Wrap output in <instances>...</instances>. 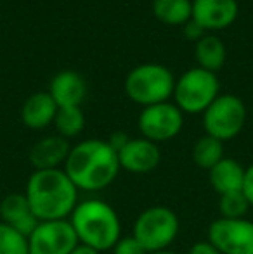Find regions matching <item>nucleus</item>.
<instances>
[{"label": "nucleus", "instance_id": "nucleus-18", "mask_svg": "<svg viewBox=\"0 0 253 254\" xmlns=\"http://www.w3.org/2000/svg\"><path fill=\"white\" fill-rule=\"evenodd\" d=\"M226 56H227L226 45L215 35L206 33L201 40L196 42L194 57H196V63L203 69L212 71V73L219 71L224 66V63H226Z\"/></svg>", "mask_w": 253, "mask_h": 254}, {"label": "nucleus", "instance_id": "nucleus-27", "mask_svg": "<svg viewBox=\"0 0 253 254\" xmlns=\"http://www.w3.org/2000/svg\"><path fill=\"white\" fill-rule=\"evenodd\" d=\"M128 140H130V137H128L125 131H113V133L109 135V138H108V144L115 149L116 154H118V151L127 144Z\"/></svg>", "mask_w": 253, "mask_h": 254}, {"label": "nucleus", "instance_id": "nucleus-17", "mask_svg": "<svg viewBox=\"0 0 253 254\" xmlns=\"http://www.w3.org/2000/svg\"><path fill=\"white\" fill-rule=\"evenodd\" d=\"M208 180L219 195L238 192L243 189L245 168L233 157H224L208 171Z\"/></svg>", "mask_w": 253, "mask_h": 254}, {"label": "nucleus", "instance_id": "nucleus-10", "mask_svg": "<svg viewBox=\"0 0 253 254\" xmlns=\"http://www.w3.org/2000/svg\"><path fill=\"white\" fill-rule=\"evenodd\" d=\"M30 254H71L78 239L70 220L40 221L28 237Z\"/></svg>", "mask_w": 253, "mask_h": 254}, {"label": "nucleus", "instance_id": "nucleus-3", "mask_svg": "<svg viewBox=\"0 0 253 254\" xmlns=\"http://www.w3.org/2000/svg\"><path fill=\"white\" fill-rule=\"evenodd\" d=\"M80 244L95 251H111L122 239V221L115 207L101 199H85L78 202L70 216Z\"/></svg>", "mask_w": 253, "mask_h": 254}, {"label": "nucleus", "instance_id": "nucleus-22", "mask_svg": "<svg viewBox=\"0 0 253 254\" xmlns=\"http://www.w3.org/2000/svg\"><path fill=\"white\" fill-rule=\"evenodd\" d=\"M0 254H30L28 237L0 221Z\"/></svg>", "mask_w": 253, "mask_h": 254}, {"label": "nucleus", "instance_id": "nucleus-30", "mask_svg": "<svg viewBox=\"0 0 253 254\" xmlns=\"http://www.w3.org/2000/svg\"><path fill=\"white\" fill-rule=\"evenodd\" d=\"M149 254H177V253L169 251V249H167V251H160V253H149Z\"/></svg>", "mask_w": 253, "mask_h": 254}, {"label": "nucleus", "instance_id": "nucleus-12", "mask_svg": "<svg viewBox=\"0 0 253 254\" xmlns=\"http://www.w3.org/2000/svg\"><path fill=\"white\" fill-rule=\"evenodd\" d=\"M162 159L158 144L148 138H130L118 151L120 168L134 175H146L156 170Z\"/></svg>", "mask_w": 253, "mask_h": 254}, {"label": "nucleus", "instance_id": "nucleus-7", "mask_svg": "<svg viewBox=\"0 0 253 254\" xmlns=\"http://www.w3.org/2000/svg\"><path fill=\"white\" fill-rule=\"evenodd\" d=\"M247 121V107L240 97L233 94L219 95L203 113L205 133L220 142L233 140L241 133Z\"/></svg>", "mask_w": 253, "mask_h": 254}, {"label": "nucleus", "instance_id": "nucleus-13", "mask_svg": "<svg viewBox=\"0 0 253 254\" xmlns=\"http://www.w3.org/2000/svg\"><path fill=\"white\" fill-rule=\"evenodd\" d=\"M0 221L30 237L40 221L33 214L24 192H10L0 201Z\"/></svg>", "mask_w": 253, "mask_h": 254}, {"label": "nucleus", "instance_id": "nucleus-31", "mask_svg": "<svg viewBox=\"0 0 253 254\" xmlns=\"http://www.w3.org/2000/svg\"><path fill=\"white\" fill-rule=\"evenodd\" d=\"M191 2H192V0H191Z\"/></svg>", "mask_w": 253, "mask_h": 254}, {"label": "nucleus", "instance_id": "nucleus-2", "mask_svg": "<svg viewBox=\"0 0 253 254\" xmlns=\"http://www.w3.org/2000/svg\"><path fill=\"white\" fill-rule=\"evenodd\" d=\"M30 207L38 221L70 220L78 204V189L64 170H35L24 189Z\"/></svg>", "mask_w": 253, "mask_h": 254}, {"label": "nucleus", "instance_id": "nucleus-24", "mask_svg": "<svg viewBox=\"0 0 253 254\" xmlns=\"http://www.w3.org/2000/svg\"><path fill=\"white\" fill-rule=\"evenodd\" d=\"M111 251L113 254H148L144 251V248H142L132 235H127V237L122 235V239L116 242Z\"/></svg>", "mask_w": 253, "mask_h": 254}, {"label": "nucleus", "instance_id": "nucleus-4", "mask_svg": "<svg viewBox=\"0 0 253 254\" xmlns=\"http://www.w3.org/2000/svg\"><path fill=\"white\" fill-rule=\"evenodd\" d=\"M175 78L163 64L146 63L135 66L125 78V94L142 107L169 102L173 95Z\"/></svg>", "mask_w": 253, "mask_h": 254}, {"label": "nucleus", "instance_id": "nucleus-1", "mask_svg": "<svg viewBox=\"0 0 253 254\" xmlns=\"http://www.w3.org/2000/svg\"><path fill=\"white\" fill-rule=\"evenodd\" d=\"M63 170L78 192H99L116 180L122 168L108 140L88 138L71 147Z\"/></svg>", "mask_w": 253, "mask_h": 254}, {"label": "nucleus", "instance_id": "nucleus-11", "mask_svg": "<svg viewBox=\"0 0 253 254\" xmlns=\"http://www.w3.org/2000/svg\"><path fill=\"white\" fill-rule=\"evenodd\" d=\"M238 14V0H192L191 19L196 21L206 33L229 28L236 21Z\"/></svg>", "mask_w": 253, "mask_h": 254}, {"label": "nucleus", "instance_id": "nucleus-15", "mask_svg": "<svg viewBox=\"0 0 253 254\" xmlns=\"http://www.w3.org/2000/svg\"><path fill=\"white\" fill-rule=\"evenodd\" d=\"M49 94L58 107H80L87 95V83L77 71H61L51 80Z\"/></svg>", "mask_w": 253, "mask_h": 254}, {"label": "nucleus", "instance_id": "nucleus-8", "mask_svg": "<svg viewBox=\"0 0 253 254\" xmlns=\"http://www.w3.org/2000/svg\"><path fill=\"white\" fill-rule=\"evenodd\" d=\"M206 241L220 254H253V221L217 218L208 227Z\"/></svg>", "mask_w": 253, "mask_h": 254}, {"label": "nucleus", "instance_id": "nucleus-9", "mask_svg": "<svg viewBox=\"0 0 253 254\" xmlns=\"http://www.w3.org/2000/svg\"><path fill=\"white\" fill-rule=\"evenodd\" d=\"M139 130L142 137L155 142H169L180 133L184 127V113L172 102H162L144 107L139 114Z\"/></svg>", "mask_w": 253, "mask_h": 254}, {"label": "nucleus", "instance_id": "nucleus-23", "mask_svg": "<svg viewBox=\"0 0 253 254\" xmlns=\"http://www.w3.org/2000/svg\"><path fill=\"white\" fill-rule=\"evenodd\" d=\"M250 202L245 197L241 190L231 192V194L219 195V213L220 218H245L247 213L250 211Z\"/></svg>", "mask_w": 253, "mask_h": 254}, {"label": "nucleus", "instance_id": "nucleus-5", "mask_svg": "<svg viewBox=\"0 0 253 254\" xmlns=\"http://www.w3.org/2000/svg\"><path fill=\"white\" fill-rule=\"evenodd\" d=\"M179 230L180 223L175 211L167 206H151L135 218L132 237L148 254L160 253L167 251L175 242Z\"/></svg>", "mask_w": 253, "mask_h": 254}, {"label": "nucleus", "instance_id": "nucleus-20", "mask_svg": "<svg viewBox=\"0 0 253 254\" xmlns=\"http://www.w3.org/2000/svg\"><path fill=\"white\" fill-rule=\"evenodd\" d=\"M224 142L217 140V138L210 137V135H203L196 140L192 145V161L196 166L203 168V170H212L219 161L224 159Z\"/></svg>", "mask_w": 253, "mask_h": 254}, {"label": "nucleus", "instance_id": "nucleus-26", "mask_svg": "<svg viewBox=\"0 0 253 254\" xmlns=\"http://www.w3.org/2000/svg\"><path fill=\"white\" fill-rule=\"evenodd\" d=\"M241 192L245 194V197L248 199L250 206L253 207V163L248 168H245V180H243V189Z\"/></svg>", "mask_w": 253, "mask_h": 254}, {"label": "nucleus", "instance_id": "nucleus-21", "mask_svg": "<svg viewBox=\"0 0 253 254\" xmlns=\"http://www.w3.org/2000/svg\"><path fill=\"white\" fill-rule=\"evenodd\" d=\"M63 138H73L82 133L85 127V116L82 107H59L52 123Z\"/></svg>", "mask_w": 253, "mask_h": 254}, {"label": "nucleus", "instance_id": "nucleus-29", "mask_svg": "<svg viewBox=\"0 0 253 254\" xmlns=\"http://www.w3.org/2000/svg\"><path fill=\"white\" fill-rule=\"evenodd\" d=\"M71 254H101V253L95 251L94 248H88V246L80 244V242H78V246L71 251Z\"/></svg>", "mask_w": 253, "mask_h": 254}, {"label": "nucleus", "instance_id": "nucleus-28", "mask_svg": "<svg viewBox=\"0 0 253 254\" xmlns=\"http://www.w3.org/2000/svg\"><path fill=\"white\" fill-rule=\"evenodd\" d=\"M187 254H220V253L217 251L208 241H201V242L192 244L189 248V251H187Z\"/></svg>", "mask_w": 253, "mask_h": 254}, {"label": "nucleus", "instance_id": "nucleus-14", "mask_svg": "<svg viewBox=\"0 0 253 254\" xmlns=\"http://www.w3.org/2000/svg\"><path fill=\"white\" fill-rule=\"evenodd\" d=\"M70 151L71 145L66 138L61 135H49L30 149L28 159L35 170H58L61 164L64 166Z\"/></svg>", "mask_w": 253, "mask_h": 254}, {"label": "nucleus", "instance_id": "nucleus-19", "mask_svg": "<svg viewBox=\"0 0 253 254\" xmlns=\"http://www.w3.org/2000/svg\"><path fill=\"white\" fill-rule=\"evenodd\" d=\"M153 14L158 21L169 26H184L192 16L191 0H155Z\"/></svg>", "mask_w": 253, "mask_h": 254}, {"label": "nucleus", "instance_id": "nucleus-6", "mask_svg": "<svg viewBox=\"0 0 253 254\" xmlns=\"http://www.w3.org/2000/svg\"><path fill=\"white\" fill-rule=\"evenodd\" d=\"M220 85L217 74L196 66L186 71L179 80H175L173 99L175 106L182 113L199 114L205 113L210 104L219 97Z\"/></svg>", "mask_w": 253, "mask_h": 254}, {"label": "nucleus", "instance_id": "nucleus-16", "mask_svg": "<svg viewBox=\"0 0 253 254\" xmlns=\"http://www.w3.org/2000/svg\"><path fill=\"white\" fill-rule=\"evenodd\" d=\"M58 109V104L49 92H37L24 101L21 107V121L31 130H44L54 123Z\"/></svg>", "mask_w": 253, "mask_h": 254}, {"label": "nucleus", "instance_id": "nucleus-25", "mask_svg": "<svg viewBox=\"0 0 253 254\" xmlns=\"http://www.w3.org/2000/svg\"><path fill=\"white\" fill-rule=\"evenodd\" d=\"M182 31H184V37L187 38V40H191V42H198V40H201L203 37L206 35V31L203 30L201 26H199L196 21H187L186 24L182 26Z\"/></svg>", "mask_w": 253, "mask_h": 254}]
</instances>
